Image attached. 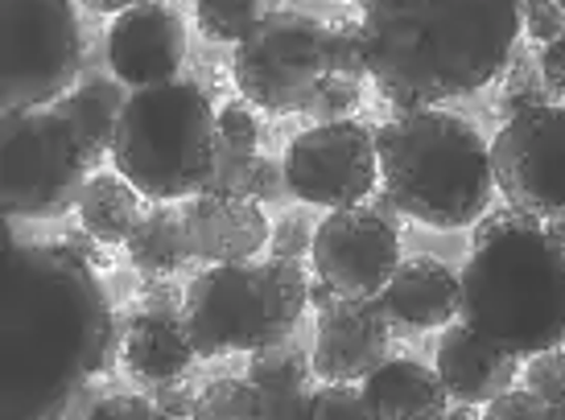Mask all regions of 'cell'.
<instances>
[{
    "label": "cell",
    "mask_w": 565,
    "mask_h": 420,
    "mask_svg": "<svg viewBox=\"0 0 565 420\" xmlns=\"http://www.w3.org/2000/svg\"><path fill=\"white\" fill-rule=\"evenodd\" d=\"M116 313L108 289L66 244H17L0 265V420H66L92 379L111 371Z\"/></svg>",
    "instance_id": "1"
},
{
    "label": "cell",
    "mask_w": 565,
    "mask_h": 420,
    "mask_svg": "<svg viewBox=\"0 0 565 420\" xmlns=\"http://www.w3.org/2000/svg\"><path fill=\"white\" fill-rule=\"evenodd\" d=\"M363 46L393 116L455 104L508 71L520 46V0H372Z\"/></svg>",
    "instance_id": "2"
},
{
    "label": "cell",
    "mask_w": 565,
    "mask_h": 420,
    "mask_svg": "<svg viewBox=\"0 0 565 420\" xmlns=\"http://www.w3.org/2000/svg\"><path fill=\"white\" fill-rule=\"evenodd\" d=\"M380 182L405 218L455 231L491 211L495 170L483 132L455 111L417 108L376 128Z\"/></svg>",
    "instance_id": "3"
},
{
    "label": "cell",
    "mask_w": 565,
    "mask_h": 420,
    "mask_svg": "<svg viewBox=\"0 0 565 420\" xmlns=\"http://www.w3.org/2000/svg\"><path fill=\"white\" fill-rule=\"evenodd\" d=\"M458 317L516 358L565 343V248L545 231V223L471 248V260L462 265Z\"/></svg>",
    "instance_id": "4"
},
{
    "label": "cell",
    "mask_w": 565,
    "mask_h": 420,
    "mask_svg": "<svg viewBox=\"0 0 565 420\" xmlns=\"http://www.w3.org/2000/svg\"><path fill=\"white\" fill-rule=\"evenodd\" d=\"M220 108L194 78H166L128 91L111 140V165L149 203H178L203 194L215 161Z\"/></svg>",
    "instance_id": "5"
},
{
    "label": "cell",
    "mask_w": 565,
    "mask_h": 420,
    "mask_svg": "<svg viewBox=\"0 0 565 420\" xmlns=\"http://www.w3.org/2000/svg\"><path fill=\"white\" fill-rule=\"evenodd\" d=\"M310 310V277L301 260H244L211 265L190 280L186 322L199 358L227 351H268L294 338L301 313Z\"/></svg>",
    "instance_id": "6"
},
{
    "label": "cell",
    "mask_w": 565,
    "mask_h": 420,
    "mask_svg": "<svg viewBox=\"0 0 565 420\" xmlns=\"http://www.w3.org/2000/svg\"><path fill=\"white\" fill-rule=\"evenodd\" d=\"M92 157L63 111H4L0 203L9 218H63L79 206Z\"/></svg>",
    "instance_id": "7"
},
{
    "label": "cell",
    "mask_w": 565,
    "mask_h": 420,
    "mask_svg": "<svg viewBox=\"0 0 565 420\" xmlns=\"http://www.w3.org/2000/svg\"><path fill=\"white\" fill-rule=\"evenodd\" d=\"M0 104L54 108L83 71L79 0H0Z\"/></svg>",
    "instance_id": "8"
},
{
    "label": "cell",
    "mask_w": 565,
    "mask_h": 420,
    "mask_svg": "<svg viewBox=\"0 0 565 420\" xmlns=\"http://www.w3.org/2000/svg\"><path fill=\"white\" fill-rule=\"evenodd\" d=\"M330 75V25L298 9H277L232 54V78L252 108L301 116Z\"/></svg>",
    "instance_id": "9"
},
{
    "label": "cell",
    "mask_w": 565,
    "mask_h": 420,
    "mask_svg": "<svg viewBox=\"0 0 565 420\" xmlns=\"http://www.w3.org/2000/svg\"><path fill=\"white\" fill-rule=\"evenodd\" d=\"M491 170L503 203L524 215H565V104H541L512 116L491 140Z\"/></svg>",
    "instance_id": "10"
},
{
    "label": "cell",
    "mask_w": 565,
    "mask_h": 420,
    "mask_svg": "<svg viewBox=\"0 0 565 420\" xmlns=\"http://www.w3.org/2000/svg\"><path fill=\"white\" fill-rule=\"evenodd\" d=\"M285 177H289V194L306 206L347 211V206L367 203L380 182L376 132L360 120L306 128L289 140Z\"/></svg>",
    "instance_id": "11"
},
{
    "label": "cell",
    "mask_w": 565,
    "mask_h": 420,
    "mask_svg": "<svg viewBox=\"0 0 565 420\" xmlns=\"http://www.w3.org/2000/svg\"><path fill=\"white\" fill-rule=\"evenodd\" d=\"M310 265L315 277L343 297H380L401 268V227H393L372 203L330 211L315 227Z\"/></svg>",
    "instance_id": "12"
},
{
    "label": "cell",
    "mask_w": 565,
    "mask_h": 420,
    "mask_svg": "<svg viewBox=\"0 0 565 420\" xmlns=\"http://www.w3.org/2000/svg\"><path fill=\"white\" fill-rule=\"evenodd\" d=\"M396 326L380 297H339V305L318 313L315 375L322 384H363L393 358Z\"/></svg>",
    "instance_id": "13"
},
{
    "label": "cell",
    "mask_w": 565,
    "mask_h": 420,
    "mask_svg": "<svg viewBox=\"0 0 565 420\" xmlns=\"http://www.w3.org/2000/svg\"><path fill=\"white\" fill-rule=\"evenodd\" d=\"M186 63V25L166 0H145L108 25V66L128 91L178 78Z\"/></svg>",
    "instance_id": "14"
},
{
    "label": "cell",
    "mask_w": 565,
    "mask_h": 420,
    "mask_svg": "<svg viewBox=\"0 0 565 420\" xmlns=\"http://www.w3.org/2000/svg\"><path fill=\"white\" fill-rule=\"evenodd\" d=\"M182 227H186L190 256L203 260L206 268L260 260L273 235L265 206L252 198H232V194H194L182 206Z\"/></svg>",
    "instance_id": "15"
},
{
    "label": "cell",
    "mask_w": 565,
    "mask_h": 420,
    "mask_svg": "<svg viewBox=\"0 0 565 420\" xmlns=\"http://www.w3.org/2000/svg\"><path fill=\"white\" fill-rule=\"evenodd\" d=\"M380 305L396 330H446L462 313V272L438 256H408L384 284Z\"/></svg>",
    "instance_id": "16"
},
{
    "label": "cell",
    "mask_w": 565,
    "mask_h": 420,
    "mask_svg": "<svg viewBox=\"0 0 565 420\" xmlns=\"http://www.w3.org/2000/svg\"><path fill=\"white\" fill-rule=\"evenodd\" d=\"M438 375L450 400L455 405H491L495 396L516 388V375H520V358L516 355H503L500 346H491L487 338H479L462 317L450 322L441 330L438 338Z\"/></svg>",
    "instance_id": "17"
},
{
    "label": "cell",
    "mask_w": 565,
    "mask_h": 420,
    "mask_svg": "<svg viewBox=\"0 0 565 420\" xmlns=\"http://www.w3.org/2000/svg\"><path fill=\"white\" fill-rule=\"evenodd\" d=\"M186 313H132L125 322V367L137 384H173L194 367Z\"/></svg>",
    "instance_id": "18"
},
{
    "label": "cell",
    "mask_w": 565,
    "mask_h": 420,
    "mask_svg": "<svg viewBox=\"0 0 565 420\" xmlns=\"http://www.w3.org/2000/svg\"><path fill=\"white\" fill-rule=\"evenodd\" d=\"M376 420H441L450 412V391L438 367L417 358H388L360 384Z\"/></svg>",
    "instance_id": "19"
},
{
    "label": "cell",
    "mask_w": 565,
    "mask_h": 420,
    "mask_svg": "<svg viewBox=\"0 0 565 420\" xmlns=\"http://www.w3.org/2000/svg\"><path fill=\"white\" fill-rule=\"evenodd\" d=\"M260 391L265 420H301L306 408L315 400V358L306 355L294 338L281 346H268L248 355V371H244Z\"/></svg>",
    "instance_id": "20"
},
{
    "label": "cell",
    "mask_w": 565,
    "mask_h": 420,
    "mask_svg": "<svg viewBox=\"0 0 565 420\" xmlns=\"http://www.w3.org/2000/svg\"><path fill=\"white\" fill-rule=\"evenodd\" d=\"M125 104H128V91L120 78L92 75V71H87V75L54 104V111H63L66 125L79 132L83 149L92 157V165H99L104 157H111V140H116V125H120Z\"/></svg>",
    "instance_id": "21"
},
{
    "label": "cell",
    "mask_w": 565,
    "mask_h": 420,
    "mask_svg": "<svg viewBox=\"0 0 565 420\" xmlns=\"http://www.w3.org/2000/svg\"><path fill=\"white\" fill-rule=\"evenodd\" d=\"M141 190L128 182L125 173L99 170L87 177V186L79 194V223L83 231L95 235V244H128V235L137 227V218L145 215Z\"/></svg>",
    "instance_id": "22"
},
{
    "label": "cell",
    "mask_w": 565,
    "mask_h": 420,
    "mask_svg": "<svg viewBox=\"0 0 565 420\" xmlns=\"http://www.w3.org/2000/svg\"><path fill=\"white\" fill-rule=\"evenodd\" d=\"M128 260L132 268H141L145 277H170L194 260L186 244V227H182V211H173L170 203L145 206V215L137 218V227L128 235Z\"/></svg>",
    "instance_id": "23"
},
{
    "label": "cell",
    "mask_w": 565,
    "mask_h": 420,
    "mask_svg": "<svg viewBox=\"0 0 565 420\" xmlns=\"http://www.w3.org/2000/svg\"><path fill=\"white\" fill-rule=\"evenodd\" d=\"M273 13H277V0H194V25L206 42H220V46H239Z\"/></svg>",
    "instance_id": "24"
},
{
    "label": "cell",
    "mask_w": 565,
    "mask_h": 420,
    "mask_svg": "<svg viewBox=\"0 0 565 420\" xmlns=\"http://www.w3.org/2000/svg\"><path fill=\"white\" fill-rule=\"evenodd\" d=\"M190 420H265V405L248 375H227L199 391Z\"/></svg>",
    "instance_id": "25"
},
{
    "label": "cell",
    "mask_w": 565,
    "mask_h": 420,
    "mask_svg": "<svg viewBox=\"0 0 565 420\" xmlns=\"http://www.w3.org/2000/svg\"><path fill=\"white\" fill-rule=\"evenodd\" d=\"M541 104H553V95H550V87H545V78H541L536 58L524 46H516L508 71L500 75V99H495V111H500V120L508 125L512 116H520V111H529V108H541Z\"/></svg>",
    "instance_id": "26"
},
{
    "label": "cell",
    "mask_w": 565,
    "mask_h": 420,
    "mask_svg": "<svg viewBox=\"0 0 565 420\" xmlns=\"http://www.w3.org/2000/svg\"><path fill=\"white\" fill-rule=\"evenodd\" d=\"M260 108H252L248 99L239 95V99H227L220 108V120H215V140L227 144V149H239V153H260V137H265V128H260Z\"/></svg>",
    "instance_id": "27"
},
{
    "label": "cell",
    "mask_w": 565,
    "mask_h": 420,
    "mask_svg": "<svg viewBox=\"0 0 565 420\" xmlns=\"http://www.w3.org/2000/svg\"><path fill=\"white\" fill-rule=\"evenodd\" d=\"M363 87L360 78H347V75H327V83L315 91V99L306 104L301 116H310L315 125H334V120H351V111L360 108Z\"/></svg>",
    "instance_id": "28"
},
{
    "label": "cell",
    "mask_w": 565,
    "mask_h": 420,
    "mask_svg": "<svg viewBox=\"0 0 565 420\" xmlns=\"http://www.w3.org/2000/svg\"><path fill=\"white\" fill-rule=\"evenodd\" d=\"M260 153H239L215 140V161H211V177H206L203 194H232V198H248V182L256 170Z\"/></svg>",
    "instance_id": "29"
},
{
    "label": "cell",
    "mask_w": 565,
    "mask_h": 420,
    "mask_svg": "<svg viewBox=\"0 0 565 420\" xmlns=\"http://www.w3.org/2000/svg\"><path fill=\"white\" fill-rule=\"evenodd\" d=\"M301 420H376L355 384H318Z\"/></svg>",
    "instance_id": "30"
},
{
    "label": "cell",
    "mask_w": 565,
    "mask_h": 420,
    "mask_svg": "<svg viewBox=\"0 0 565 420\" xmlns=\"http://www.w3.org/2000/svg\"><path fill=\"white\" fill-rule=\"evenodd\" d=\"M330 75L347 78H372L367 66V46H363V25H339L330 30Z\"/></svg>",
    "instance_id": "31"
},
{
    "label": "cell",
    "mask_w": 565,
    "mask_h": 420,
    "mask_svg": "<svg viewBox=\"0 0 565 420\" xmlns=\"http://www.w3.org/2000/svg\"><path fill=\"white\" fill-rule=\"evenodd\" d=\"M524 388L533 391V396H541L545 405L565 400V351L562 346L541 351V355L529 358V367H524Z\"/></svg>",
    "instance_id": "32"
},
{
    "label": "cell",
    "mask_w": 565,
    "mask_h": 420,
    "mask_svg": "<svg viewBox=\"0 0 565 420\" xmlns=\"http://www.w3.org/2000/svg\"><path fill=\"white\" fill-rule=\"evenodd\" d=\"M83 420H173L166 408H158L149 396H137V391H120V396H104V400H95Z\"/></svg>",
    "instance_id": "33"
},
{
    "label": "cell",
    "mask_w": 565,
    "mask_h": 420,
    "mask_svg": "<svg viewBox=\"0 0 565 420\" xmlns=\"http://www.w3.org/2000/svg\"><path fill=\"white\" fill-rule=\"evenodd\" d=\"M520 21H524V33L550 46L557 37H565V4L562 0H520Z\"/></svg>",
    "instance_id": "34"
},
{
    "label": "cell",
    "mask_w": 565,
    "mask_h": 420,
    "mask_svg": "<svg viewBox=\"0 0 565 420\" xmlns=\"http://www.w3.org/2000/svg\"><path fill=\"white\" fill-rule=\"evenodd\" d=\"M315 251V231L301 215H285L281 223H273L268 235V256L277 260H306Z\"/></svg>",
    "instance_id": "35"
},
{
    "label": "cell",
    "mask_w": 565,
    "mask_h": 420,
    "mask_svg": "<svg viewBox=\"0 0 565 420\" xmlns=\"http://www.w3.org/2000/svg\"><path fill=\"white\" fill-rule=\"evenodd\" d=\"M285 194H289V177H285V161L277 157H256V170H252V182H248V198L260 206H273L281 203Z\"/></svg>",
    "instance_id": "36"
},
{
    "label": "cell",
    "mask_w": 565,
    "mask_h": 420,
    "mask_svg": "<svg viewBox=\"0 0 565 420\" xmlns=\"http://www.w3.org/2000/svg\"><path fill=\"white\" fill-rule=\"evenodd\" d=\"M545 408L550 405L529 388H512L483 405V420H545Z\"/></svg>",
    "instance_id": "37"
},
{
    "label": "cell",
    "mask_w": 565,
    "mask_h": 420,
    "mask_svg": "<svg viewBox=\"0 0 565 420\" xmlns=\"http://www.w3.org/2000/svg\"><path fill=\"white\" fill-rule=\"evenodd\" d=\"M541 218L533 215H524V211H516V206H491L479 223L471 227V248H483V244H491L495 235H508V231H516V227H536Z\"/></svg>",
    "instance_id": "38"
},
{
    "label": "cell",
    "mask_w": 565,
    "mask_h": 420,
    "mask_svg": "<svg viewBox=\"0 0 565 420\" xmlns=\"http://www.w3.org/2000/svg\"><path fill=\"white\" fill-rule=\"evenodd\" d=\"M145 396L158 408H166L173 420H190L194 417V405H199V396L182 379H173V384H145Z\"/></svg>",
    "instance_id": "39"
},
{
    "label": "cell",
    "mask_w": 565,
    "mask_h": 420,
    "mask_svg": "<svg viewBox=\"0 0 565 420\" xmlns=\"http://www.w3.org/2000/svg\"><path fill=\"white\" fill-rule=\"evenodd\" d=\"M536 66H541V78H545V87H550L553 104L565 99V37H557V42H550V46H541Z\"/></svg>",
    "instance_id": "40"
},
{
    "label": "cell",
    "mask_w": 565,
    "mask_h": 420,
    "mask_svg": "<svg viewBox=\"0 0 565 420\" xmlns=\"http://www.w3.org/2000/svg\"><path fill=\"white\" fill-rule=\"evenodd\" d=\"M137 310L141 313H186V293H178L173 284H166L161 277H153V284H145Z\"/></svg>",
    "instance_id": "41"
},
{
    "label": "cell",
    "mask_w": 565,
    "mask_h": 420,
    "mask_svg": "<svg viewBox=\"0 0 565 420\" xmlns=\"http://www.w3.org/2000/svg\"><path fill=\"white\" fill-rule=\"evenodd\" d=\"M339 289L334 284H327L322 277H310V310H318V313H327L330 305H339Z\"/></svg>",
    "instance_id": "42"
},
{
    "label": "cell",
    "mask_w": 565,
    "mask_h": 420,
    "mask_svg": "<svg viewBox=\"0 0 565 420\" xmlns=\"http://www.w3.org/2000/svg\"><path fill=\"white\" fill-rule=\"evenodd\" d=\"M92 239H95V235H87V231H83V235H79V231H71V235L63 239V244H66L71 251H79V256L87 260V265L99 268V265H104V256H99V248H95Z\"/></svg>",
    "instance_id": "43"
},
{
    "label": "cell",
    "mask_w": 565,
    "mask_h": 420,
    "mask_svg": "<svg viewBox=\"0 0 565 420\" xmlns=\"http://www.w3.org/2000/svg\"><path fill=\"white\" fill-rule=\"evenodd\" d=\"M367 203L376 206L380 215L388 218V223H393V227H401V218H405V211H401V206L393 203V194H388V190H380V194H372V198H367Z\"/></svg>",
    "instance_id": "44"
},
{
    "label": "cell",
    "mask_w": 565,
    "mask_h": 420,
    "mask_svg": "<svg viewBox=\"0 0 565 420\" xmlns=\"http://www.w3.org/2000/svg\"><path fill=\"white\" fill-rule=\"evenodd\" d=\"M83 9H92V13H125L132 4H145V0H79Z\"/></svg>",
    "instance_id": "45"
},
{
    "label": "cell",
    "mask_w": 565,
    "mask_h": 420,
    "mask_svg": "<svg viewBox=\"0 0 565 420\" xmlns=\"http://www.w3.org/2000/svg\"><path fill=\"white\" fill-rule=\"evenodd\" d=\"M545 231H550L553 239H557V244L565 248V215L562 218H550V223H545Z\"/></svg>",
    "instance_id": "46"
},
{
    "label": "cell",
    "mask_w": 565,
    "mask_h": 420,
    "mask_svg": "<svg viewBox=\"0 0 565 420\" xmlns=\"http://www.w3.org/2000/svg\"><path fill=\"white\" fill-rule=\"evenodd\" d=\"M441 420H483V417H475L471 405H458V408H450V412H446Z\"/></svg>",
    "instance_id": "47"
},
{
    "label": "cell",
    "mask_w": 565,
    "mask_h": 420,
    "mask_svg": "<svg viewBox=\"0 0 565 420\" xmlns=\"http://www.w3.org/2000/svg\"><path fill=\"white\" fill-rule=\"evenodd\" d=\"M545 420H565V400H553V405L545 408Z\"/></svg>",
    "instance_id": "48"
},
{
    "label": "cell",
    "mask_w": 565,
    "mask_h": 420,
    "mask_svg": "<svg viewBox=\"0 0 565 420\" xmlns=\"http://www.w3.org/2000/svg\"><path fill=\"white\" fill-rule=\"evenodd\" d=\"M360 4H372V0H360Z\"/></svg>",
    "instance_id": "49"
},
{
    "label": "cell",
    "mask_w": 565,
    "mask_h": 420,
    "mask_svg": "<svg viewBox=\"0 0 565 420\" xmlns=\"http://www.w3.org/2000/svg\"><path fill=\"white\" fill-rule=\"evenodd\" d=\"M562 4H565V0H562Z\"/></svg>",
    "instance_id": "50"
}]
</instances>
